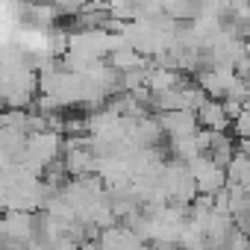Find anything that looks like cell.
I'll return each mask as SVG.
<instances>
[{
    "label": "cell",
    "instance_id": "1",
    "mask_svg": "<svg viewBox=\"0 0 250 250\" xmlns=\"http://www.w3.org/2000/svg\"><path fill=\"white\" fill-rule=\"evenodd\" d=\"M197 118H200V127H206V130H224L227 124H229V112L218 100H206L197 109Z\"/></svg>",
    "mask_w": 250,
    "mask_h": 250
}]
</instances>
